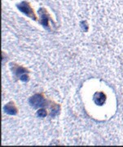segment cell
I'll return each mask as SVG.
<instances>
[{
    "label": "cell",
    "instance_id": "obj_1",
    "mask_svg": "<svg viewBox=\"0 0 123 147\" xmlns=\"http://www.w3.org/2000/svg\"><path fill=\"white\" fill-rule=\"evenodd\" d=\"M17 8L21 11L22 13H24L25 15L32 18L33 21L37 20V16L33 10L32 7L26 1H23L21 3H20L19 4H17Z\"/></svg>",
    "mask_w": 123,
    "mask_h": 147
},
{
    "label": "cell",
    "instance_id": "obj_2",
    "mask_svg": "<svg viewBox=\"0 0 123 147\" xmlns=\"http://www.w3.org/2000/svg\"><path fill=\"white\" fill-rule=\"evenodd\" d=\"M40 16H41V24L46 29H48L49 27V14L46 11L45 8H40L39 9Z\"/></svg>",
    "mask_w": 123,
    "mask_h": 147
},
{
    "label": "cell",
    "instance_id": "obj_3",
    "mask_svg": "<svg viewBox=\"0 0 123 147\" xmlns=\"http://www.w3.org/2000/svg\"><path fill=\"white\" fill-rule=\"evenodd\" d=\"M95 103L98 105H102L106 100V96L102 92H97L94 95Z\"/></svg>",
    "mask_w": 123,
    "mask_h": 147
},
{
    "label": "cell",
    "instance_id": "obj_4",
    "mask_svg": "<svg viewBox=\"0 0 123 147\" xmlns=\"http://www.w3.org/2000/svg\"><path fill=\"white\" fill-rule=\"evenodd\" d=\"M43 101H44V100H43V98L42 97V96L39 94H37L30 98L29 103L33 106L37 107V106H40V105H42L43 103Z\"/></svg>",
    "mask_w": 123,
    "mask_h": 147
},
{
    "label": "cell",
    "instance_id": "obj_5",
    "mask_svg": "<svg viewBox=\"0 0 123 147\" xmlns=\"http://www.w3.org/2000/svg\"><path fill=\"white\" fill-rule=\"evenodd\" d=\"M3 110L8 115H14L16 114V108L12 104H7V105H6L4 106V108H3Z\"/></svg>",
    "mask_w": 123,
    "mask_h": 147
},
{
    "label": "cell",
    "instance_id": "obj_6",
    "mask_svg": "<svg viewBox=\"0 0 123 147\" xmlns=\"http://www.w3.org/2000/svg\"><path fill=\"white\" fill-rule=\"evenodd\" d=\"M37 115L40 118H43L47 115V111L45 110H39L37 112Z\"/></svg>",
    "mask_w": 123,
    "mask_h": 147
}]
</instances>
